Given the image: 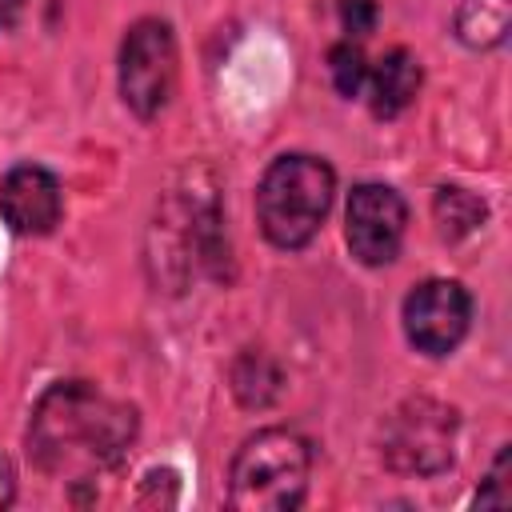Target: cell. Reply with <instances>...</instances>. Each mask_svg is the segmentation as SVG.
I'll return each mask as SVG.
<instances>
[{
	"mask_svg": "<svg viewBox=\"0 0 512 512\" xmlns=\"http://www.w3.org/2000/svg\"><path fill=\"white\" fill-rule=\"evenodd\" d=\"M408 228V208L396 188L388 184H356L344 212V236L352 256L364 268H384L400 256Z\"/></svg>",
	"mask_w": 512,
	"mask_h": 512,
	"instance_id": "obj_7",
	"label": "cell"
},
{
	"mask_svg": "<svg viewBox=\"0 0 512 512\" xmlns=\"http://www.w3.org/2000/svg\"><path fill=\"white\" fill-rule=\"evenodd\" d=\"M136 408L108 396L92 380H56L40 392L28 416L32 464L64 484H96L124 460L136 440Z\"/></svg>",
	"mask_w": 512,
	"mask_h": 512,
	"instance_id": "obj_1",
	"label": "cell"
},
{
	"mask_svg": "<svg viewBox=\"0 0 512 512\" xmlns=\"http://www.w3.org/2000/svg\"><path fill=\"white\" fill-rule=\"evenodd\" d=\"M432 220H436V232L448 244H456V240H464V236H472V232L484 228L488 208H484V200L476 192H468L460 184H444L432 196Z\"/></svg>",
	"mask_w": 512,
	"mask_h": 512,
	"instance_id": "obj_10",
	"label": "cell"
},
{
	"mask_svg": "<svg viewBox=\"0 0 512 512\" xmlns=\"http://www.w3.org/2000/svg\"><path fill=\"white\" fill-rule=\"evenodd\" d=\"M24 12V0H0V32H8Z\"/></svg>",
	"mask_w": 512,
	"mask_h": 512,
	"instance_id": "obj_17",
	"label": "cell"
},
{
	"mask_svg": "<svg viewBox=\"0 0 512 512\" xmlns=\"http://www.w3.org/2000/svg\"><path fill=\"white\" fill-rule=\"evenodd\" d=\"M12 500H16V468H12V460L0 452V512L12 508Z\"/></svg>",
	"mask_w": 512,
	"mask_h": 512,
	"instance_id": "obj_16",
	"label": "cell"
},
{
	"mask_svg": "<svg viewBox=\"0 0 512 512\" xmlns=\"http://www.w3.org/2000/svg\"><path fill=\"white\" fill-rule=\"evenodd\" d=\"M328 76H332V88L340 96H360L364 92V84H368V60H364V52H360V44L352 36L328 48Z\"/></svg>",
	"mask_w": 512,
	"mask_h": 512,
	"instance_id": "obj_13",
	"label": "cell"
},
{
	"mask_svg": "<svg viewBox=\"0 0 512 512\" xmlns=\"http://www.w3.org/2000/svg\"><path fill=\"white\" fill-rule=\"evenodd\" d=\"M480 504H512V488H508V448L496 456V464H492V472H488V484L480 488V496H476Z\"/></svg>",
	"mask_w": 512,
	"mask_h": 512,
	"instance_id": "obj_15",
	"label": "cell"
},
{
	"mask_svg": "<svg viewBox=\"0 0 512 512\" xmlns=\"http://www.w3.org/2000/svg\"><path fill=\"white\" fill-rule=\"evenodd\" d=\"M60 180L40 164H16L0 180V216L16 236H48L60 224Z\"/></svg>",
	"mask_w": 512,
	"mask_h": 512,
	"instance_id": "obj_8",
	"label": "cell"
},
{
	"mask_svg": "<svg viewBox=\"0 0 512 512\" xmlns=\"http://www.w3.org/2000/svg\"><path fill=\"white\" fill-rule=\"evenodd\" d=\"M340 24L348 36H368L376 28V0H340Z\"/></svg>",
	"mask_w": 512,
	"mask_h": 512,
	"instance_id": "obj_14",
	"label": "cell"
},
{
	"mask_svg": "<svg viewBox=\"0 0 512 512\" xmlns=\"http://www.w3.org/2000/svg\"><path fill=\"white\" fill-rule=\"evenodd\" d=\"M364 92H368V108L376 116H384V120L400 116L416 100V92H420V60L408 48L384 52L376 64H368Z\"/></svg>",
	"mask_w": 512,
	"mask_h": 512,
	"instance_id": "obj_9",
	"label": "cell"
},
{
	"mask_svg": "<svg viewBox=\"0 0 512 512\" xmlns=\"http://www.w3.org/2000/svg\"><path fill=\"white\" fill-rule=\"evenodd\" d=\"M180 76L176 32L160 16H144L124 32L120 44V100L132 116L152 120L168 108Z\"/></svg>",
	"mask_w": 512,
	"mask_h": 512,
	"instance_id": "obj_5",
	"label": "cell"
},
{
	"mask_svg": "<svg viewBox=\"0 0 512 512\" xmlns=\"http://www.w3.org/2000/svg\"><path fill=\"white\" fill-rule=\"evenodd\" d=\"M460 416L436 396H408L392 408L380 432V456L400 476H440L456 460Z\"/></svg>",
	"mask_w": 512,
	"mask_h": 512,
	"instance_id": "obj_4",
	"label": "cell"
},
{
	"mask_svg": "<svg viewBox=\"0 0 512 512\" xmlns=\"http://www.w3.org/2000/svg\"><path fill=\"white\" fill-rule=\"evenodd\" d=\"M472 324V296L460 280H424L404 296V336L424 356H448Z\"/></svg>",
	"mask_w": 512,
	"mask_h": 512,
	"instance_id": "obj_6",
	"label": "cell"
},
{
	"mask_svg": "<svg viewBox=\"0 0 512 512\" xmlns=\"http://www.w3.org/2000/svg\"><path fill=\"white\" fill-rule=\"evenodd\" d=\"M508 32V0H464L456 8V36L468 48H492Z\"/></svg>",
	"mask_w": 512,
	"mask_h": 512,
	"instance_id": "obj_12",
	"label": "cell"
},
{
	"mask_svg": "<svg viewBox=\"0 0 512 512\" xmlns=\"http://www.w3.org/2000/svg\"><path fill=\"white\" fill-rule=\"evenodd\" d=\"M332 192L336 172L328 168V160L308 152L276 156L256 184V220L264 240L284 252L304 248L320 232L332 208Z\"/></svg>",
	"mask_w": 512,
	"mask_h": 512,
	"instance_id": "obj_2",
	"label": "cell"
},
{
	"mask_svg": "<svg viewBox=\"0 0 512 512\" xmlns=\"http://www.w3.org/2000/svg\"><path fill=\"white\" fill-rule=\"evenodd\" d=\"M312 448L292 428H260L232 460L228 504L244 512H288L304 500Z\"/></svg>",
	"mask_w": 512,
	"mask_h": 512,
	"instance_id": "obj_3",
	"label": "cell"
},
{
	"mask_svg": "<svg viewBox=\"0 0 512 512\" xmlns=\"http://www.w3.org/2000/svg\"><path fill=\"white\" fill-rule=\"evenodd\" d=\"M280 384H284V376L272 364V356L248 348L232 360V392L244 408H268L280 396Z\"/></svg>",
	"mask_w": 512,
	"mask_h": 512,
	"instance_id": "obj_11",
	"label": "cell"
}]
</instances>
